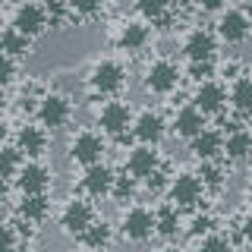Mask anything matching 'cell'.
<instances>
[{"instance_id": "cell-33", "label": "cell", "mask_w": 252, "mask_h": 252, "mask_svg": "<svg viewBox=\"0 0 252 252\" xmlns=\"http://www.w3.org/2000/svg\"><path fill=\"white\" fill-rule=\"evenodd\" d=\"M44 3V13H47V22H51V29H63L73 16H69V3L66 0H41Z\"/></svg>"}, {"instance_id": "cell-18", "label": "cell", "mask_w": 252, "mask_h": 252, "mask_svg": "<svg viewBox=\"0 0 252 252\" xmlns=\"http://www.w3.org/2000/svg\"><path fill=\"white\" fill-rule=\"evenodd\" d=\"M189 152L195 161H211V158H224V129L220 126H205L189 139Z\"/></svg>"}, {"instance_id": "cell-24", "label": "cell", "mask_w": 252, "mask_h": 252, "mask_svg": "<svg viewBox=\"0 0 252 252\" xmlns=\"http://www.w3.org/2000/svg\"><path fill=\"white\" fill-rule=\"evenodd\" d=\"M16 218L29 220V224H44L47 218H51V195L47 192H29L22 195L19 205H16Z\"/></svg>"}, {"instance_id": "cell-46", "label": "cell", "mask_w": 252, "mask_h": 252, "mask_svg": "<svg viewBox=\"0 0 252 252\" xmlns=\"http://www.w3.org/2000/svg\"><path fill=\"white\" fill-rule=\"evenodd\" d=\"M249 192H252V177H249Z\"/></svg>"}, {"instance_id": "cell-38", "label": "cell", "mask_w": 252, "mask_h": 252, "mask_svg": "<svg viewBox=\"0 0 252 252\" xmlns=\"http://www.w3.org/2000/svg\"><path fill=\"white\" fill-rule=\"evenodd\" d=\"M233 243L236 246H252V208L249 211H243V218L236 220V227H233Z\"/></svg>"}, {"instance_id": "cell-36", "label": "cell", "mask_w": 252, "mask_h": 252, "mask_svg": "<svg viewBox=\"0 0 252 252\" xmlns=\"http://www.w3.org/2000/svg\"><path fill=\"white\" fill-rule=\"evenodd\" d=\"M186 76L192 79V82H205V79H215V76H218V63H215V60H189Z\"/></svg>"}, {"instance_id": "cell-17", "label": "cell", "mask_w": 252, "mask_h": 252, "mask_svg": "<svg viewBox=\"0 0 252 252\" xmlns=\"http://www.w3.org/2000/svg\"><path fill=\"white\" fill-rule=\"evenodd\" d=\"M218 44H220V38L215 35V29L195 26V29H189L186 38H183V54H186V60H215Z\"/></svg>"}, {"instance_id": "cell-45", "label": "cell", "mask_w": 252, "mask_h": 252, "mask_svg": "<svg viewBox=\"0 0 252 252\" xmlns=\"http://www.w3.org/2000/svg\"><path fill=\"white\" fill-rule=\"evenodd\" d=\"M243 3H246V6H243V10H246V13H252V0H243Z\"/></svg>"}, {"instance_id": "cell-31", "label": "cell", "mask_w": 252, "mask_h": 252, "mask_svg": "<svg viewBox=\"0 0 252 252\" xmlns=\"http://www.w3.org/2000/svg\"><path fill=\"white\" fill-rule=\"evenodd\" d=\"M195 246H199L202 252H218V249H233L236 243H233V236L227 233V230H220V227H215V230H208V233H202L199 240H192Z\"/></svg>"}, {"instance_id": "cell-14", "label": "cell", "mask_w": 252, "mask_h": 252, "mask_svg": "<svg viewBox=\"0 0 252 252\" xmlns=\"http://www.w3.org/2000/svg\"><path fill=\"white\" fill-rule=\"evenodd\" d=\"M13 145L19 148L26 158H44L51 148V129H44L41 123H19V129L13 132Z\"/></svg>"}, {"instance_id": "cell-34", "label": "cell", "mask_w": 252, "mask_h": 252, "mask_svg": "<svg viewBox=\"0 0 252 252\" xmlns=\"http://www.w3.org/2000/svg\"><path fill=\"white\" fill-rule=\"evenodd\" d=\"M215 227H218V218L211 215V211H199V208H195V211H192V220H189L186 230H189V236H192V240H199L202 233L215 230Z\"/></svg>"}, {"instance_id": "cell-44", "label": "cell", "mask_w": 252, "mask_h": 252, "mask_svg": "<svg viewBox=\"0 0 252 252\" xmlns=\"http://www.w3.org/2000/svg\"><path fill=\"white\" fill-rule=\"evenodd\" d=\"M243 123H246V126H249V129H252V110H249V114H246V117H243Z\"/></svg>"}, {"instance_id": "cell-9", "label": "cell", "mask_w": 252, "mask_h": 252, "mask_svg": "<svg viewBox=\"0 0 252 252\" xmlns=\"http://www.w3.org/2000/svg\"><path fill=\"white\" fill-rule=\"evenodd\" d=\"M215 35L224 44H243L252 38V16L246 10H236V6H224L218 13L215 22Z\"/></svg>"}, {"instance_id": "cell-35", "label": "cell", "mask_w": 252, "mask_h": 252, "mask_svg": "<svg viewBox=\"0 0 252 252\" xmlns=\"http://www.w3.org/2000/svg\"><path fill=\"white\" fill-rule=\"evenodd\" d=\"M167 183H170V173H167V167H164V164L142 180V186H145L148 195H164V192H167Z\"/></svg>"}, {"instance_id": "cell-30", "label": "cell", "mask_w": 252, "mask_h": 252, "mask_svg": "<svg viewBox=\"0 0 252 252\" xmlns=\"http://www.w3.org/2000/svg\"><path fill=\"white\" fill-rule=\"evenodd\" d=\"M139 192V180L132 177L129 170H120L114 173V186H110V199L114 202H132Z\"/></svg>"}, {"instance_id": "cell-32", "label": "cell", "mask_w": 252, "mask_h": 252, "mask_svg": "<svg viewBox=\"0 0 252 252\" xmlns=\"http://www.w3.org/2000/svg\"><path fill=\"white\" fill-rule=\"evenodd\" d=\"M22 161H26V155H22L13 142H3V145H0V177L13 180L16 170L22 167Z\"/></svg>"}, {"instance_id": "cell-7", "label": "cell", "mask_w": 252, "mask_h": 252, "mask_svg": "<svg viewBox=\"0 0 252 252\" xmlns=\"http://www.w3.org/2000/svg\"><path fill=\"white\" fill-rule=\"evenodd\" d=\"M10 183L19 189V195H29V192H51L54 186V170L44 164V158H26L22 167L16 170V177Z\"/></svg>"}, {"instance_id": "cell-15", "label": "cell", "mask_w": 252, "mask_h": 252, "mask_svg": "<svg viewBox=\"0 0 252 252\" xmlns=\"http://www.w3.org/2000/svg\"><path fill=\"white\" fill-rule=\"evenodd\" d=\"M10 26H16L22 32V35L29 38H41L47 29H51V22H47V13H44V3H35V0H26V3H19L13 10V22Z\"/></svg>"}, {"instance_id": "cell-5", "label": "cell", "mask_w": 252, "mask_h": 252, "mask_svg": "<svg viewBox=\"0 0 252 252\" xmlns=\"http://www.w3.org/2000/svg\"><path fill=\"white\" fill-rule=\"evenodd\" d=\"M76 107H73V98L63 92H44L41 98H38V107H35V120L44 126V129H63V126H69L73 120Z\"/></svg>"}, {"instance_id": "cell-20", "label": "cell", "mask_w": 252, "mask_h": 252, "mask_svg": "<svg viewBox=\"0 0 252 252\" xmlns=\"http://www.w3.org/2000/svg\"><path fill=\"white\" fill-rule=\"evenodd\" d=\"M136 13L145 22H152V29H170L180 19L173 0H136Z\"/></svg>"}, {"instance_id": "cell-8", "label": "cell", "mask_w": 252, "mask_h": 252, "mask_svg": "<svg viewBox=\"0 0 252 252\" xmlns=\"http://www.w3.org/2000/svg\"><path fill=\"white\" fill-rule=\"evenodd\" d=\"M98 129L104 132L107 139H123L132 126V107L120 98H107L104 104L98 107V117H94Z\"/></svg>"}, {"instance_id": "cell-37", "label": "cell", "mask_w": 252, "mask_h": 252, "mask_svg": "<svg viewBox=\"0 0 252 252\" xmlns=\"http://www.w3.org/2000/svg\"><path fill=\"white\" fill-rule=\"evenodd\" d=\"M19 76V60H13L10 54L0 51V89H10Z\"/></svg>"}, {"instance_id": "cell-10", "label": "cell", "mask_w": 252, "mask_h": 252, "mask_svg": "<svg viewBox=\"0 0 252 252\" xmlns=\"http://www.w3.org/2000/svg\"><path fill=\"white\" fill-rule=\"evenodd\" d=\"M104 152H107V139L101 129H82L69 139V161L79 164V167L104 161Z\"/></svg>"}, {"instance_id": "cell-41", "label": "cell", "mask_w": 252, "mask_h": 252, "mask_svg": "<svg viewBox=\"0 0 252 252\" xmlns=\"http://www.w3.org/2000/svg\"><path fill=\"white\" fill-rule=\"evenodd\" d=\"M6 202H10V180L0 177V208H3Z\"/></svg>"}, {"instance_id": "cell-28", "label": "cell", "mask_w": 252, "mask_h": 252, "mask_svg": "<svg viewBox=\"0 0 252 252\" xmlns=\"http://www.w3.org/2000/svg\"><path fill=\"white\" fill-rule=\"evenodd\" d=\"M32 44H35V38L22 35V32L16 29V26L0 29V51H3V54H10L13 60L29 57V54H32Z\"/></svg>"}, {"instance_id": "cell-12", "label": "cell", "mask_w": 252, "mask_h": 252, "mask_svg": "<svg viewBox=\"0 0 252 252\" xmlns=\"http://www.w3.org/2000/svg\"><path fill=\"white\" fill-rule=\"evenodd\" d=\"M132 139L142 142V145H161L164 136H167V120H164L161 110H139V114H132V126H129Z\"/></svg>"}, {"instance_id": "cell-21", "label": "cell", "mask_w": 252, "mask_h": 252, "mask_svg": "<svg viewBox=\"0 0 252 252\" xmlns=\"http://www.w3.org/2000/svg\"><path fill=\"white\" fill-rule=\"evenodd\" d=\"M161 164H164V161H161V152H158V145H142V142H139V145L129 152V158H126L123 170H129L132 177L142 183V180H145L152 170H158Z\"/></svg>"}, {"instance_id": "cell-6", "label": "cell", "mask_w": 252, "mask_h": 252, "mask_svg": "<svg viewBox=\"0 0 252 252\" xmlns=\"http://www.w3.org/2000/svg\"><path fill=\"white\" fill-rule=\"evenodd\" d=\"M180 79H183V69L177 66L167 57H158L145 66V76H142V85H145L148 94H158V98H167L180 89Z\"/></svg>"}, {"instance_id": "cell-3", "label": "cell", "mask_w": 252, "mask_h": 252, "mask_svg": "<svg viewBox=\"0 0 252 252\" xmlns=\"http://www.w3.org/2000/svg\"><path fill=\"white\" fill-rule=\"evenodd\" d=\"M164 195H167V202H173L180 211H195V208H202V202H205V186H202V180H199L195 170H180V173L170 177Z\"/></svg>"}, {"instance_id": "cell-25", "label": "cell", "mask_w": 252, "mask_h": 252, "mask_svg": "<svg viewBox=\"0 0 252 252\" xmlns=\"http://www.w3.org/2000/svg\"><path fill=\"white\" fill-rule=\"evenodd\" d=\"M227 107L236 117H246L252 110V73H240L236 79H230V89H227Z\"/></svg>"}, {"instance_id": "cell-29", "label": "cell", "mask_w": 252, "mask_h": 252, "mask_svg": "<svg viewBox=\"0 0 252 252\" xmlns=\"http://www.w3.org/2000/svg\"><path fill=\"white\" fill-rule=\"evenodd\" d=\"M73 22H94L107 10V0H66Z\"/></svg>"}, {"instance_id": "cell-26", "label": "cell", "mask_w": 252, "mask_h": 252, "mask_svg": "<svg viewBox=\"0 0 252 252\" xmlns=\"http://www.w3.org/2000/svg\"><path fill=\"white\" fill-rule=\"evenodd\" d=\"M79 243H82L85 249H110L117 243V227L104 218H94L89 224V230L79 236Z\"/></svg>"}, {"instance_id": "cell-19", "label": "cell", "mask_w": 252, "mask_h": 252, "mask_svg": "<svg viewBox=\"0 0 252 252\" xmlns=\"http://www.w3.org/2000/svg\"><path fill=\"white\" fill-rule=\"evenodd\" d=\"M167 126H170V132H173L177 139L189 142V139L195 136V132H202L205 126H208V117H205L202 110L195 107L192 101H189V104H183V107L177 110V114H173V120H170Z\"/></svg>"}, {"instance_id": "cell-40", "label": "cell", "mask_w": 252, "mask_h": 252, "mask_svg": "<svg viewBox=\"0 0 252 252\" xmlns=\"http://www.w3.org/2000/svg\"><path fill=\"white\" fill-rule=\"evenodd\" d=\"M195 3V10H202V13H220L230 0H192Z\"/></svg>"}, {"instance_id": "cell-11", "label": "cell", "mask_w": 252, "mask_h": 252, "mask_svg": "<svg viewBox=\"0 0 252 252\" xmlns=\"http://www.w3.org/2000/svg\"><path fill=\"white\" fill-rule=\"evenodd\" d=\"M114 167H107L104 161H94V164H85L82 167V177H79V189H82L85 199L92 202H101V199H110V186H114Z\"/></svg>"}, {"instance_id": "cell-16", "label": "cell", "mask_w": 252, "mask_h": 252, "mask_svg": "<svg viewBox=\"0 0 252 252\" xmlns=\"http://www.w3.org/2000/svg\"><path fill=\"white\" fill-rule=\"evenodd\" d=\"M152 38H155L152 22L126 19V22H120V32H117V47H120L123 54H142V51H148Z\"/></svg>"}, {"instance_id": "cell-22", "label": "cell", "mask_w": 252, "mask_h": 252, "mask_svg": "<svg viewBox=\"0 0 252 252\" xmlns=\"http://www.w3.org/2000/svg\"><path fill=\"white\" fill-rule=\"evenodd\" d=\"M249 158H252V129H249L246 123L227 129L224 132V161L246 164Z\"/></svg>"}, {"instance_id": "cell-1", "label": "cell", "mask_w": 252, "mask_h": 252, "mask_svg": "<svg viewBox=\"0 0 252 252\" xmlns=\"http://www.w3.org/2000/svg\"><path fill=\"white\" fill-rule=\"evenodd\" d=\"M85 85H89V92L94 98H117L129 85V76H126V66L117 57H101L89 66Z\"/></svg>"}, {"instance_id": "cell-23", "label": "cell", "mask_w": 252, "mask_h": 252, "mask_svg": "<svg viewBox=\"0 0 252 252\" xmlns=\"http://www.w3.org/2000/svg\"><path fill=\"white\" fill-rule=\"evenodd\" d=\"M183 233V211L177 208L173 202H164L155 208V236L164 243L177 240V236Z\"/></svg>"}, {"instance_id": "cell-2", "label": "cell", "mask_w": 252, "mask_h": 252, "mask_svg": "<svg viewBox=\"0 0 252 252\" xmlns=\"http://www.w3.org/2000/svg\"><path fill=\"white\" fill-rule=\"evenodd\" d=\"M117 233H120L123 243H132V246L148 243L155 236V208H148V205H129L120 215Z\"/></svg>"}, {"instance_id": "cell-43", "label": "cell", "mask_w": 252, "mask_h": 252, "mask_svg": "<svg viewBox=\"0 0 252 252\" xmlns=\"http://www.w3.org/2000/svg\"><path fill=\"white\" fill-rule=\"evenodd\" d=\"M6 110V89H0V114Z\"/></svg>"}, {"instance_id": "cell-27", "label": "cell", "mask_w": 252, "mask_h": 252, "mask_svg": "<svg viewBox=\"0 0 252 252\" xmlns=\"http://www.w3.org/2000/svg\"><path fill=\"white\" fill-rule=\"evenodd\" d=\"M199 180L205 186V192H220V189L227 186V161L224 158H211V161H199Z\"/></svg>"}, {"instance_id": "cell-42", "label": "cell", "mask_w": 252, "mask_h": 252, "mask_svg": "<svg viewBox=\"0 0 252 252\" xmlns=\"http://www.w3.org/2000/svg\"><path fill=\"white\" fill-rule=\"evenodd\" d=\"M10 123H0V145H3V142H10Z\"/></svg>"}, {"instance_id": "cell-39", "label": "cell", "mask_w": 252, "mask_h": 252, "mask_svg": "<svg viewBox=\"0 0 252 252\" xmlns=\"http://www.w3.org/2000/svg\"><path fill=\"white\" fill-rule=\"evenodd\" d=\"M3 249H19V233L13 220H0V252Z\"/></svg>"}, {"instance_id": "cell-13", "label": "cell", "mask_w": 252, "mask_h": 252, "mask_svg": "<svg viewBox=\"0 0 252 252\" xmlns=\"http://www.w3.org/2000/svg\"><path fill=\"white\" fill-rule=\"evenodd\" d=\"M192 104L202 110L205 117H220L227 110V85L220 79H205V82H195L192 92Z\"/></svg>"}, {"instance_id": "cell-4", "label": "cell", "mask_w": 252, "mask_h": 252, "mask_svg": "<svg viewBox=\"0 0 252 252\" xmlns=\"http://www.w3.org/2000/svg\"><path fill=\"white\" fill-rule=\"evenodd\" d=\"M94 218H98L94 202L85 199V195H73V199L63 202V208H60V215H57V227H60V233L79 240V236L89 230V224H92Z\"/></svg>"}]
</instances>
